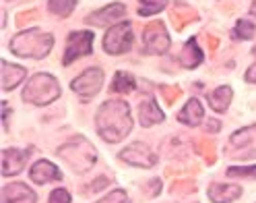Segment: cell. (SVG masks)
I'll return each mask as SVG.
<instances>
[{
    "mask_svg": "<svg viewBox=\"0 0 256 203\" xmlns=\"http://www.w3.org/2000/svg\"><path fill=\"white\" fill-rule=\"evenodd\" d=\"M95 127H98V133L106 141L110 143L122 141L132 129L130 108L122 100L104 102V106L98 110V116H95Z\"/></svg>",
    "mask_w": 256,
    "mask_h": 203,
    "instance_id": "1",
    "label": "cell"
},
{
    "mask_svg": "<svg viewBox=\"0 0 256 203\" xmlns=\"http://www.w3.org/2000/svg\"><path fill=\"white\" fill-rule=\"evenodd\" d=\"M54 38L50 34H44L40 29H29L23 34L14 36L10 40V50L17 56H31V58H44L52 50Z\"/></svg>",
    "mask_w": 256,
    "mask_h": 203,
    "instance_id": "2",
    "label": "cell"
},
{
    "mask_svg": "<svg viewBox=\"0 0 256 203\" xmlns=\"http://www.w3.org/2000/svg\"><path fill=\"white\" fill-rule=\"evenodd\" d=\"M58 155L66 162L74 172H87L95 164V147L85 137H74L68 143H64L58 149Z\"/></svg>",
    "mask_w": 256,
    "mask_h": 203,
    "instance_id": "3",
    "label": "cell"
},
{
    "mask_svg": "<svg viewBox=\"0 0 256 203\" xmlns=\"http://www.w3.org/2000/svg\"><path fill=\"white\" fill-rule=\"evenodd\" d=\"M58 98H60V85L52 75H46V73H38L31 77L23 91V100L36 106H46Z\"/></svg>",
    "mask_w": 256,
    "mask_h": 203,
    "instance_id": "4",
    "label": "cell"
},
{
    "mask_svg": "<svg viewBox=\"0 0 256 203\" xmlns=\"http://www.w3.org/2000/svg\"><path fill=\"white\" fill-rule=\"evenodd\" d=\"M230 155L238 160L256 158V124L240 129L230 137Z\"/></svg>",
    "mask_w": 256,
    "mask_h": 203,
    "instance_id": "5",
    "label": "cell"
},
{
    "mask_svg": "<svg viewBox=\"0 0 256 203\" xmlns=\"http://www.w3.org/2000/svg\"><path fill=\"white\" fill-rule=\"evenodd\" d=\"M104 48L108 54H124L132 48V29L128 23H118L104 38Z\"/></svg>",
    "mask_w": 256,
    "mask_h": 203,
    "instance_id": "6",
    "label": "cell"
},
{
    "mask_svg": "<svg viewBox=\"0 0 256 203\" xmlns=\"http://www.w3.org/2000/svg\"><path fill=\"white\" fill-rule=\"evenodd\" d=\"M142 48H145L147 54H164L170 48L168 31L159 21L147 25L145 31H142Z\"/></svg>",
    "mask_w": 256,
    "mask_h": 203,
    "instance_id": "7",
    "label": "cell"
},
{
    "mask_svg": "<svg viewBox=\"0 0 256 203\" xmlns=\"http://www.w3.org/2000/svg\"><path fill=\"white\" fill-rule=\"evenodd\" d=\"M93 50V34L91 31H72L68 36L66 52H64V65H70L72 60L91 54Z\"/></svg>",
    "mask_w": 256,
    "mask_h": 203,
    "instance_id": "8",
    "label": "cell"
},
{
    "mask_svg": "<svg viewBox=\"0 0 256 203\" xmlns=\"http://www.w3.org/2000/svg\"><path fill=\"white\" fill-rule=\"evenodd\" d=\"M102 85H104V73H102V69H95V67L87 69L85 73H81V75H78L76 79L72 81V89H74L83 100L93 98L95 93L102 89Z\"/></svg>",
    "mask_w": 256,
    "mask_h": 203,
    "instance_id": "9",
    "label": "cell"
},
{
    "mask_svg": "<svg viewBox=\"0 0 256 203\" xmlns=\"http://www.w3.org/2000/svg\"><path fill=\"white\" fill-rule=\"evenodd\" d=\"M120 160L128 162L130 166H136V168H151L157 162L155 153L145 143H132V145H128L126 149L120 151Z\"/></svg>",
    "mask_w": 256,
    "mask_h": 203,
    "instance_id": "10",
    "label": "cell"
},
{
    "mask_svg": "<svg viewBox=\"0 0 256 203\" xmlns=\"http://www.w3.org/2000/svg\"><path fill=\"white\" fill-rule=\"evenodd\" d=\"M31 151H21V149H4L2 151V176H12L19 174L25 168L27 160H29Z\"/></svg>",
    "mask_w": 256,
    "mask_h": 203,
    "instance_id": "11",
    "label": "cell"
},
{
    "mask_svg": "<svg viewBox=\"0 0 256 203\" xmlns=\"http://www.w3.org/2000/svg\"><path fill=\"white\" fill-rule=\"evenodd\" d=\"M2 203H36V193L23 182L2 186Z\"/></svg>",
    "mask_w": 256,
    "mask_h": 203,
    "instance_id": "12",
    "label": "cell"
},
{
    "mask_svg": "<svg viewBox=\"0 0 256 203\" xmlns=\"http://www.w3.org/2000/svg\"><path fill=\"white\" fill-rule=\"evenodd\" d=\"M29 178L34 180L36 184H46V182H50V180H62V172L52 164V162H38L34 168L29 170Z\"/></svg>",
    "mask_w": 256,
    "mask_h": 203,
    "instance_id": "13",
    "label": "cell"
},
{
    "mask_svg": "<svg viewBox=\"0 0 256 203\" xmlns=\"http://www.w3.org/2000/svg\"><path fill=\"white\" fill-rule=\"evenodd\" d=\"M124 15H126V7L122 3H114V5H110V7L102 9V11H98V13L89 15L85 21L91 23V25H108V23L116 21V19H122Z\"/></svg>",
    "mask_w": 256,
    "mask_h": 203,
    "instance_id": "14",
    "label": "cell"
},
{
    "mask_svg": "<svg viewBox=\"0 0 256 203\" xmlns=\"http://www.w3.org/2000/svg\"><path fill=\"white\" fill-rule=\"evenodd\" d=\"M138 118L142 127H153V124L164 120V112L159 110V106L153 98H145L138 106Z\"/></svg>",
    "mask_w": 256,
    "mask_h": 203,
    "instance_id": "15",
    "label": "cell"
},
{
    "mask_svg": "<svg viewBox=\"0 0 256 203\" xmlns=\"http://www.w3.org/2000/svg\"><path fill=\"white\" fill-rule=\"evenodd\" d=\"M242 195V189L238 184H211L209 186V197L213 199V203H232Z\"/></svg>",
    "mask_w": 256,
    "mask_h": 203,
    "instance_id": "16",
    "label": "cell"
},
{
    "mask_svg": "<svg viewBox=\"0 0 256 203\" xmlns=\"http://www.w3.org/2000/svg\"><path fill=\"white\" fill-rule=\"evenodd\" d=\"M178 120L188 124V127H196V124H200V120H202V106H200V102L196 98L188 100V104L182 108L180 114H178Z\"/></svg>",
    "mask_w": 256,
    "mask_h": 203,
    "instance_id": "17",
    "label": "cell"
},
{
    "mask_svg": "<svg viewBox=\"0 0 256 203\" xmlns=\"http://www.w3.org/2000/svg\"><path fill=\"white\" fill-rule=\"evenodd\" d=\"M25 69L17 65H8L6 60H2V89L8 91L12 87H17L25 79Z\"/></svg>",
    "mask_w": 256,
    "mask_h": 203,
    "instance_id": "18",
    "label": "cell"
},
{
    "mask_svg": "<svg viewBox=\"0 0 256 203\" xmlns=\"http://www.w3.org/2000/svg\"><path fill=\"white\" fill-rule=\"evenodd\" d=\"M202 62V52L198 48V44L194 40H190L186 46H184V50L180 52V65L184 69H194L198 67Z\"/></svg>",
    "mask_w": 256,
    "mask_h": 203,
    "instance_id": "19",
    "label": "cell"
},
{
    "mask_svg": "<svg viewBox=\"0 0 256 203\" xmlns=\"http://www.w3.org/2000/svg\"><path fill=\"white\" fill-rule=\"evenodd\" d=\"M230 102H232V87L228 85L217 87L213 93H209V104L215 112H226Z\"/></svg>",
    "mask_w": 256,
    "mask_h": 203,
    "instance_id": "20",
    "label": "cell"
},
{
    "mask_svg": "<svg viewBox=\"0 0 256 203\" xmlns=\"http://www.w3.org/2000/svg\"><path fill=\"white\" fill-rule=\"evenodd\" d=\"M112 91H118V93L134 91V77L128 75L126 71H118L114 75V81H112Z\"/></svg>",
    "mask_w": 256,
    "mask_h": 203,
    "instance_id": "21",
    "label": "cell"
},
{
    "mask_svg": "<svg viewBox=\"0 0 256 203\" xmlns=\"http://www.w3.org/2000/svg\"><path fill=\"white\" fill-rule=\"evenodd\" d=\"M172 19H174L176 27L182 29L186 23H190V21H194V19H196V13L192 11L190 7H186V5H176L174 13H172Z\"/></svg>",
    "mask_w": 256,
    "mask_h": 203,
    "instance_id": "22",
    "label": "cell"
},
{
    "mask_svg": "<svg viewBox=\"0 0 256 203\" xmlns=\"http://www.w3.org/2000/svg\"><path fill=\"white\" fill-rule=\"evenodd\" d=\"M168 5V0H140L138 7V15L140 17H151V15L162 13Z\"/></svg>",
    "mask_w": 256,
    "mask_h": 203,
    "instance_id": "23",
    "label": "cell"
},
{
    "mask_svg": "<svg viewBox=\"0 0 256 203\" xmlns=\"http://www.w3.org/2000/svg\"><path fill=\"white\" fill-rule=\"evenodd\" d=\"M254 36H256V25L254 23H250L246 19L238 21V25L234 29V38H238V40H252Z\"/></svg>",
    "mask_w": 256,
    "mask_h": 203,
    "instance_id": "24",
    "label": "cell"
},
{
    "mask_svg": "<svg viewBox=\"0 0 256 203\" xmlns=\"http://www.w3.org/2000/svg\"><path fill=\"white\" fill-rule=\"evenodd\" d=\"M76 5V0H50V11L58 17H68Z\"/></svg>",
    "mask_w": 256,
    "mask_h": 203,
    "instance_id": "25",
    "label": "cell"
},
{
    "mask_svg": "<svg viewBox=\"0 0 256 203\" xmlns=\"http://www.w3.org/2000/svg\"><path fill=\"white\" fill-rule=\"evenodd\" d=\"M213 149H215V147H213L211 141H200V143H196V151L204 155L206 162H215V153H213Z\"/></svg>",
    "mask_w": 256,
    "mask_h": 203,
    "instance_id": "26",
    "label": "cell"
},
{
    "mask_svg": "<svg viewBox=\"0 0 256 203\" xmlns=\"http://www.w3.org/2000/svg\"><path fill=\"white\" fill-rule=\"evenodd\" d=\"M98 203H130V201H128V195L124 191H112L108 197H104Z\"/></svg>",
    "mask_w": 256,
    "mask_h": 203,
    "instance_id": "27",
    "label": "cell"
},
{
    "mask_svg": "<svg viewBox=\"0 0 256 203\" xmlns=\"http://www.w3.org/2000/svg\"><path fill=\"white\" fill-rule=\"evenodd\" d=\"M228 176H254L256 178V166H250V168H228Z\"/></svg>",
    "mask_w": 256,
    "mask_h": 203,
    "instance_id": "28",
    "label": "cell"
},
{
    "mask_svg": "<svg viewBox=\"0 0 256 203\" xmlns=\"http://www.w3.org/2000/svg\"><path fill=\"white\" fill-rule=\"evenodd\" d=\"M50 203H70V195L64 191V189H56L50 195Z\"/></svg>",
    "mask_w": 256,
    "mask_h": 203,
    "instance_id": "29",
    "label": "cell"
},
{
    "mask_svg": "<svg viewBox=\"0 0 256 203\" xmlns=\"http://www.w3.org/2000/svg\"><path fill=\"white\" fill-rule=\"evenodd\" d=\"M162 93L166 96V102L168 104H174V100L180 96V87H168V85H164L162 87Z\"/></svg>",
    "mask_w": 256,
    "mask_h": 203,
    "instance_id": "30",
    "label": "cell"
},
{
    "mask_svg": "<svg viewBox=\"0 0 256 203\" xmlns=\"http://www.w3.org/2000/svg\"><path fill=\"white\" fill-rule=\"evenodd\" d=\"M104 186H108V178H104V176H102V178H98V180H93L87 191H89V193H98V191H102V189H104Z\"/></svg>",
    "mask_w": 256,
    "mask_h": 203,
    "instance_id": "31",
    "label": "cell"
},
{
    "mask_svg": "<svg viewBox=\"0 0 256 203\" xmlns=\"http://www.w3.org/2000/svg\"><path fill=\"white\" fill-rule=\"evenodd\" d=\"M190 191H194V184L192 182H176V186H174V193H190Z\"/></svg>",
    "mask_w": 256,
    "mask_h": 203,
    "instance_id": "32",
    "label": "cell"
},
{
    "mask_svg": "<svg viewBox=\"0 0 256 203\" xmlns=\"http://www.w3.org/2000/svg\"><path fill=\"white\" fill-rule=\"evenodd\" d=\"M246 81H248V83H256V65L248 69V73H246Z\"/></svg>",
    "mask_w": 256,
    "mask_h": 203,
    "instance_id": "33",
    "label": "cell"
},
{
    "mask_svg": "<svg viewBox=\"0 0 256 203\" xmlns=\"http://www.w3.org/2000/svg\"><path fill=\"white\" fill-rule=\"evenodd\" d=\"M206 131H213V133H217L219 131V122L217 120H209V122H206V127H204Z\"/></svg>",
    "mask_w": 256,
    "mask_h": 203,
    "instance_id": "34",
    "label": "cell"
},
{
    "mask_svg": "<svg viewBox=\"0 0 256 203\" xmlns=\"http://www.w3.org/2000/svg\"><path fill=\"white\" fill-rule=\"evenodd\" d=\"M250 11H252V15H256V0L252 3V9H250Z\"/></svg>",
    "mask_w": 256,
    "mask_h": 203,
    "instance_id": "35",
    "label": "cell"
},
{
    "mask_svg": "<svg viewBox=\"0 0 256 203\" xmlns=\"http://www.w3.org/2000/svg\"><path fill=\"white\" fill-rule=\"evenodd\" d=\"M254 52H256V48H254Z\"/></svg>",
    "mask_w": 256,
    "mask_h": 203,
    "instance_id": "36",
    "label": "cell"
}]
</instances>
